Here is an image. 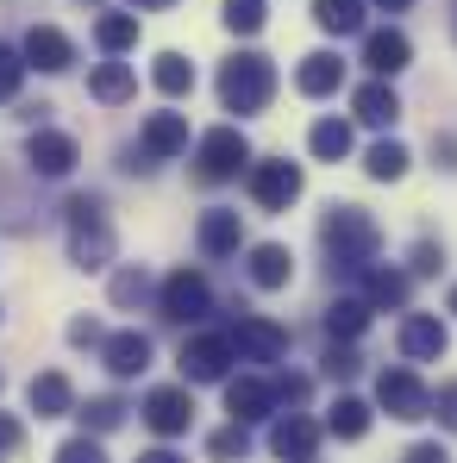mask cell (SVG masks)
Returning a JSON list of instances; mask_svg holds the SVG:
<instances>
[{"label":"cell","instance_id":"cell-47","mask_svg":"<svg viewBox=\"0 0 457 463\" xmlns=\"http://www.w3.org/2000/svg\"><path fill=\"white\" fill-rule=\"evenodd\" d=\"M138 463H182V458H176V451H145Z\"/></svg>","mask_w":457,"mask_h":463},{"label":"cell","instance_id":"cell-26","mask_svg":"<svg viewBox=\"0 0 457 463\" xmlns=\"http://www.w3.org/2000/svg\"><path fill=\"white\" fill-rule=\"evenodd\" d=\"M94 44H100L107 57L132 51V44H138V13H107V19L94 25Z\"/></svg>","mask_w":457,"mask_h":463},{"label":"cell","instance_id":"cell-15","mask_svg":"<svg viewBox=\"0 0 457 463\" xmlns=\"http://www.w3.org/2000/svg\"><path fill=\"white\" fill-rule=\"evenodd\" d=\"M138 151L157 156V163H163V156H182L188 151V119H182V113H151L145 132H138Z\"/></svg>","mask_w":457,"mask_h":463},{"label":"cell","instance_id":"cell-38","mask_svg":"<svg viewBox=\"0 0 457 463\" xmlns=\"http://www.w3.org/2000/svg\"><path fill=\"white\" fill-rule=\"evenodd\" d=\"M433 413H439V420H445V426L457 432V383H445L439 394H433Z\"/></svg>","mask_w":457,"mask_h":463},{"label":"cell","instance_id":"cell-25","mask_svg":"<svg viewBox=\"0 0 457 463\" xmlns=\"http://www.w3.org/2000/svg\"><path fill=\"white\" fill-rule=\"evenodd\" d=\"M313 19H319V32L351 38V32H364V0H313Z\"/></svg>","mask_w":457,"mask_h":463},{"label":"cell","instance_id":"cell-2","mask_svg":"<svg viewBox=\"0 0 457 463\" xmlns=\"http://www.w3.org/2000/svg\"><path fill=\"white\" fill-rule=\"evenodd\" d=\"M270 94H276V70H270V57H257V51L232 57L226 70H220V100H226V113H263Z\"/></svg>","mask_w":457,"mask_h":463},{"label":"cell","instance_id":"cell-35","mask_svg":"<svg viewBox=\"0 0 457 463\" xmlns=\"http://www.w3.org/2000/svg\"><path fill=\"white\" fill-rule=\"evenodd\" d=\"M207 451H214V458H244V451H251V439H244V420H232L226 432H214V439H207Z\"/></svg>","mask_w":457,"mask_h":463},{"label":"cell","instance_id":"cell-4","mask_svg":"<svg viewBox=\"0 0 457 463\" xmlns=\"http://www.w3.org/2000/svg\"><path fill=\"white\" fill-rule=\"evenodd\" d=\"M238 357L232 351V332H201L182 345V376L188 383H226V364Z\"/></svg>","mask_w":457,"mask_h":463},{"label":"cell","instance_id":"cell-31","mask_svg":"<svg viewBox=\"0 0 457 463\" xmlns=\"http://www.w3.org/2000/svg\"><path fill=\"white\" fill-rule=\"evenodd\" d=\"M370 175H376V182H401V175H407V145L382 138L376 151H370Z\"/></svg>","mask_w":457,"mask_h":463},{"label":"cell","instance_id":"cell-30","mask_svg":"<svg viewBox=\"0 0 457 463\" xmlns=\"http://www.w3.org/2000/svg\"><path fill=\"white\" fill-rule=\"evenodd\" d=\"M151 81L163 88V94H188V88H195V63H188V57H176V51H163V57H157V70H151Z\"/></svg>","mask_w":457,"mask_h":463},{"label":"cell","instance_id":"cell-34","mask_svg":"<svg viewBox=\"0 0 457 463\" xmlns=\"http://www.w3.org/2000/svg\"><path fill=\"white\" fill-rule=\"evenodd\" d=\"M81 420H88L94 432H113V426L126 420V401H113V394H100V401H88V407H81Z\"/></svg>","mask_w":457,"mask_h":463},{"label":"cell","instance_id":"cell-24","mask_svg":"<svg viewBox=\"0 0 457 463\" xmlns=\"http://www.w3.org/2000/svg\"><path fill=\"white\" fill-rule=\"evenodd\" d=\"M88 94H94L100 107H119V100H132V94H138V76H132L126 63H100V70L88 76Z\"/></svg>","mask_w":457,"mask_h":463},{"label":"cell","instance_id":"cell-18","mask_svg":"<svg viewBox=\"0 0 457 463\" xmlns=\"http://www.w3.org/2000/svg\"><path fill=\"white\" fill-rule=\"evenodd\" d=\"M364 63H370L376 76H395V70H407V63H414V44H407V32H395V25H388V32H370V38H364Z\"/></svg>","mask_w":457,"mask_h":463},{"label":"cell","instance_id":"cell-44","mask_svg":"<svg viewBox=\"0 0 457 463\" xmlns=\"http://www.w3.org/2000/svg\"><path fill=\"white\" fill-rule=\"evenodd\" d=\"M19 439H25V432H19V420H6V413H0V458H6V451H19Z\"/></svg>","mask_w":457,"mask_h":463},{"label":"cell","instance_id":"cell-12","mask_svg":"<svg viewBox=\"0 0 457 463\" xmlns=\"http://www.w3.org/2000/svg\"><path fill=\"white\" fill-rule=\"evenodd\" d=\"M445 326H439V313H407V326H401V357L407 364H433V357H445Z\"/></svg>","mask_w":457,"mask_h":463},{"label":"cell","instance_id":"cell-29","mask_svg":"<svg viewBox=\"0 0 457 463\" xmlns=\"http://www.w3.org/2000/svg\"><path fill=\"white\" fill-rule=\"evenodd\" d=\"M364 326H370V301H332L326 307V332L332 338H357Z\"/></svg>","mask_w":457,"mask_h":463},{"label":"cell","instance_id":"cell-21","mask_svg":"<svg viewBox=\"0 0 457 463\" xmlns=\"http://www.w3.org/2000/svg\"><path fill=\"white\" fill-rule=\"evenodd\" d=\"M238 244H244V220L226 213V207H214V213L201 220V250H207V257H232Z\"/></svg>","mask_w":457,"mask_h":463},{"label":"cell","instance_id":"cell-3","mask_svg":"<svg viewBox=\"0 0 457 463\" xmlns=\"http://www.w3.org/2000/svg\"><path fill=\"white\" fill-rule=\"evenodd\" d=\"M70 257H76L81 269H107L113 263V232L100 220V201H70Z\"/></svg>","mask_w":457,"mask_h":463},{"label":"cell","instance_id":"cell-10","mask_svg":"<svg viewBox=\"0 0 457 463\" xmlns=\"http://www.w3.org/2000/svg\"><path fill=\"white\" fill-rule=\"evenodd\" d=\"M188 420H195V394H188V388H151V394H145V426H151L157 439L188 432Z\"/></svg>","mask_w":457,"mask_h":463},{"label":"cell","instance_id":"cell-1","mask_svg":"<svg viewBox=\"0 0 457 463\" xmlns=\"http://www.w3.org/2000/svg\"><path fill=\"white\" fill-rule=\"evenodd\" d=\"M319 238H326L332 263H345V269H370V257H376V244H382L376 220H370L364 207H332L326 226H319Z\"/></svg>","mask_w":457,"mask_h":463},{"label":"cell","instance_id":"cell-41","mask_svg":"<svg viewBox=\"0 0 457 463\" xmlns=\"http://www.w3.org/2000/svg\"><path fill=\"white\" fill-rule=\"evenodd\" d=\"M439 263H445V257H439V244H414V269H420V276H433Z\"/></svg>","mask_w":457,"mask_h":463},{"label":"cell","instance_id":"cell-39","mask_svg":"<svg viewBox=\"0 0 457 463\" xmlns=\"http://www.w3.org/2000/svg\"><path fill=\"white\" fill-rule=\"evenodd\" d=\"M138 295H145V276H138V269H126V276L113 282V301L126 307V301H138Z\"/></svg>","mask_w":457,"mask_h":463},{"label":"cell","instance_id":"cell-28","mask_svg":"<svg viewBox=\"0 0 457 463\" xmlns=\"http://www.w3.org/2000/svg\"><path fill=\"white\" fill-rule=\"evenodd\" d=\"M326 426H332L338 439H364V432H370V407H364V401H351V394H338V401H332V413H326Z\"/></svg>","mask_w":457,"mask_h":463},{"label":"cell","instance_id":"cell-49","mask_svg":"<svg viewBox=\"0 0 457 463\" xmlns=\"http://www.w3.org/2000/svg\"><path fill=\"white\" fill-rule=\"evenodd\" d=\"M382 13H407V6H414V0H376Z\"/></svg>","mask_w":457,"mask_h":463},{"label":"cell","instance_id":"cell-43","mask_svg":"<svg viewBox=\"0 0 457 463\" xmlns=\"http://www.w3.org/2000/svg\"><path fill=\"white\" fill-rule=\"evenodd\" d=\"M401 463H452V451H445V445H414Z\"/></svg>","mask_w":457,"mask_h":463},{"label":"cell","instance_id":"cell-7","mask_svg":"<svg viewBox=\"0 0 457 463\" xmlns=\"http://www.w3.org/2000/svg\"><path fill=\"white\" fill-rule=\"evenodd\" d=\"M295 194H301V169H295L289 156L251 163V201H257V207H270V213H276V207H289Z\"/></svg>","mask_w":457,"mask_h":463},{"label":"cell","instance_id":"cell-50","mask_svg":"<svg viewBox=\"0 0 457 463\" xmlns=\"http://www.w3.org/2000/svg\"><path fill=\"white\" fill-rule=\"evenodd\" d=\"M445 307H452V313H457V288H452V301H445Z\"/></svg>","mask_w":457,"mask_h":463},{"label":"cell","instance_id":"cell-36","mask_svg":"<svg viewBox=\"0 0 457 463\" xmlns=\"http://www.w3.org/2000/svg\"><path fill=\"white\" fill-rule=\"evenodd\" d=\"M25 70H32V63H19V51H6V44H0V100H13V94H19Z\"/></svg>","mask_w":457,"mask_h":463},{"label":"cell","instance_id":"cell-17","mask_svg":"<svg viewBox=\"0 0 457 463\" xmlns=\"http://www.w3.org/2000/svg\"><path fill=\"white\" fill-rule=\"evenodd\" d=\"M25 401H32L38 420H63V413L76 407V388H70L63 370H44V376H32V394H25Z\"/></svg>","mask_w":457,"mask_h":463},{"label":"cell","instance_id":"cell-16","mask_svg":"<svg viewBox=\"0 0 457 463\" xmlns=\"http://www.w3.org/2000/svg\"><path fill=\"white\" fill-rule=\"evenodd\" d=\"M25 63H38L44 76H57V70L76 63V44H70L57 25H32V32H25Z\"/></svg>","mask_w":457,"mask_h":463},{"label":"cell","instance_id":"cell-11","mask_svg":"<svg viewBox=\"0 0 457 463\" xmlns=\"http://www.w3.org/2000/svg\"><path fill=\"white\" fill-rule=\"evenodd\" d=\"M214 307V288H207V276H195V269H176L169 282H163V313L169 319H207Z\"/></svg>","mask_w":457,"mask_h":463},{"label":"cell","instance_id":"cell-48","mask_svg":"<svg viewBox=\"0 0 457 463\" xmlns=\"http://www.w3.org/2000/svg\"><path fill=\"white\" fill-rule=\"evenodd\" d=\"M138 13H163V6H176V0H132Z\"/></svg>","mask_w":457,"mask_h":463},{"label":"cell","instance_id":"cell-22","mask_svg":"<svg viewBox=\"0 0 457 463\" xmlns=\"http://www.w3.org/2000/svg\"><path fill=\"white\" fill-rule=\"evenodd\" d=\"M351 107H357L364 126H395V119H401V100H395L388 81H364V88L351 94Z\"/></svg>","mask_w":457,"mask_h":463},{"label":"cell","instance_id":"cell-45","mask_svg":"<svg viewBox=\"0 0 457 463\" xmlns=\"http://www.w3.org/2000/svg\"><path fill=\"white\" fill-rule=\"evenodd\" d=\"M70 345H100V326H94V319H76V326H70Z\"/></svg>","mask_w":457,"mask_h":463},{"label":"cell","instance_id":"cell-8","mask_svg":"<svg viewBox=\"0 0 457 463\" xmlns=\"http://www.w3.org/2000/svg\"><path fill=\"white\" fill-rule=\"evenodd\" d=\"M232 351H238L244 364H276V357L289 351V332L270 326V319H257V313H238V326H232Z\"/></svg>","mask_w":457,"mask_h":463},{"label":"cell","instance_id":"cell-20","mask_svg":"<svg viewBox=\"0 0 457 463\" xmlns=\"http://www.w3.org/2000/svg\"><path fill=\"white\" fill-rule=\"evenodd\" d=\"M345 81V63L332 57V51H313V57H301V70H295V88H301L307 100H319V94H332Z\"/></svg>","mask_w":457,"mask_h":463},{"label":"cell","instance_id":"cell-33","mask_svg":"<svg viewBox=\"0 0 457 463\" xmlns=\"http://www.w3.org/2000/svg\"><path fill=\"white\" fill-rule=\"evenodd\" d=\"M370 301L376 307H401L407 301V276L401 269H370Z\"/></svg>","mask_w":457,"mask_h":463},{"label":"cell","instance_id":"cell-9","mask_svg":"<svg viewBox=\"0 0 457 463\" xmlns=\"http://www.w3.org/2000/svg\"><path fill=\"white\" fill-rule=\"evenodd\" d=\"M76 156L81 151H76V138H70V132H51V126H44V132H32V138H25V163H32L44 182H63V175L76 169Z\"/></svg>","mask_w":457,"mask_h":463},{"label":"cell","instance_id":"cell-40","mask_svg":"<svg viewBox=\"0 0 457 463\" xmlns=\"http://www.w3.org/2000/svg\"><path fill=\"white\" fill-rule=\"evenodd\" d=\"M326 376H357V351H326Z\"/></svg>","mask_w":457,"mask_h":463},{"label":"cell","instance_id":"cell-46","mask_svg":"<svg viewBox=\"0 0 457 463\" xmlns=\"http://www.w3.org/2000/svg\"><path fill=\"white\" fill-rule=\"evenodd\" d=\"M433 156H445V169H457V138L445 132V138H433Z\"/></svg>","mask_w":457,"mask_h":463},{"label":"cell","instance_id":"cell-42","mask_svg":"<svg viewBox=\"0 0 457 463\" xmlns=\"http://www.w3.org/2000/svg\"><path fill=\"white\" fill-rule=\"evenodd\" d=\"M276 401H289V407H301V401H307V383H301V376H282V383H276Z\"/></svg>","mask_w":457,"mask_h":463},{"label":"cell","instance_id":"cell-19","mask_svg":"<svg viewBox=\"0 0 457 463\" xmlns=\"http://www.w3.org/2000/svg\"><path fill=\"white\" fill-rule=\"evenodd\" d=\"M276 407V388L257 383V376H238V383H226V413L232 420H263Z\"/></svg>","mask_w":457,"mask_h":463},{"label":"cell","instance_id":"cell-32","mask_svg":"<svg viewBox=\"0 0 457 463\" xmlns=\"http://www.w3.org/2000/svg\"><path fill=\"white\" fill-rule=\"evenodd\" d=\"M226 32L257 38V32H263V0H226Z\"/></svg>","mask_w":457,"mask_h":463},{"label":"cell","instance_id":"cell-5","mask_svg":"<svg viewBox=\"0 0 457 463\" xmlns=\"http://www.w3.org/2000/svg\"><path fill=\"white\" fill-rule=\"evenodd\" d=\"M195 156H201V175H207V182H226V175H238V169L251 163V145H244L238 126H214Z\"/></svg>","mask_w":457,"mask_h":463},{"label":"cell","instance_id":"cell-23","mask_svg":"<svg viewBox=\"0 0 457 463\" xmlns=\"http://www.w3.org/2000/svg\"><path fill=\"white\" fill-rule=\"evenodd\" d=\"M289 276H295V257L282 244H257L251 250V282L257 288H289Z\"/></svg>","mask_w":457,"mask_h":463},{"label":"cell","instance_id":"cell-6","mask_svg":"<svg viewBox=\"0 0 457 463\" xmlns=\"http://www.w3.org/2000/svg\"><path fill=\"white\" fill-rule=\"evenodd\" d=\"M376 401L388 407V420H426L433 413V394H426V383L414 370H382Z\"/></svg>","mask_w":457,"mask_h":463},{"label":"cell","instance_id":"cell-37","mask_svg":"<svg viewBox=\"0 0 457 463\" xmlns=\"http://www.w3.org/2000/svg\"><path fill=\"white\" fill-rule=\"evenodd\" d=\"M57 463H107V458H100V445H94V439H70V445L57 451Z\"/></svg>","mask_w":457,"mask_h":463},{"label":"cell","instance_id":"cell-14","mask_svg":"<svg viewBox=\"0 0 457 463\" xmlns=\"http://www.w3.org/2000/svg\"><path fill=\"white\" fill-rule=\"evenodd\" d=\"M100 364L113 376H145L151 370V338L145 332H113V338H100Z\"/></svg>","mask_w":457,"mask_h":463},{"label":"cell","instance_id":"cell-27","mask_svg":"<svg viewBox=\"0 0 457 463\" xmlns=\"http://www.w3.org/2000/svg\"><path fill=\"white\" fill-rule=\"evenodd\" d=\"M307 145H313V156L338 163V156H351V126H345V119H319V126L307 132Z\"/></svg>","mask_w":457,"mask_h":463},{"label":"cell","instance_id":"cell-13","mask_svg":"<svg viewBox=\"0 0 457 463\" xmlns=\"http://www.w3.org/2000/svg\"><path fill=\"white\" fill-rule=\"evenodd\" d=\"M270 451L282 463H313L319 451V426L307 420V413H289V420H276V432H270Z\"/></svg>","mask_w":457,"mask_h":463}]
</instances>
